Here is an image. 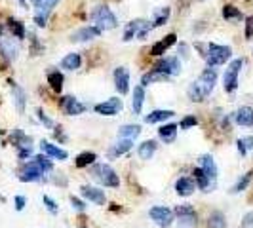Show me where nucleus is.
Instances as JSON below:
<instances>
[{
  "label": "nucleus",
  "instance_id": "obj_1",
  "mask_svg": "<svg viewBox=\"0 0 253 228\" xmlns=\"http://www.w3.org/2000/svg\"><path fill=\"white\" fill-rule=\"evenodd\" d=\"M217 82V71L213 67L202 71V75L198 76V80H194L189 88V97L190 101L194 103H202L210 97V93L213 91Z\"/></svg>",
  "mask_w": 253,
  "mask_h": 228
},
{
  "label": "nucleus",
  "instance_id": "obj_2",
  "mask_svg": "<svg viewBox=\"0 0 253 228\" xmlns=\"http://www.w3.org/2000/svg\"><path fill=\"white\" fill-rule=\"evenodd\" d=\"M208 67H219L225 65L232 55V50L228 46H219V44H208L206 51L202 53Z\"/></svg>",
  "mask_w": 253,
  "mask_h": 228
},
{
  "label": "nucleus",
  "instance_id": "obj_3",
  "mask_svg": "<svg viewBox=\"0 0 253 228\" xmlns=\"http://www.w3.org/2000/svg\"><path fill=\"white\" fill-rule=\"evenodd\" d=\"M91 177L95 179L99 185H103V187H111V189L120 187V177L116 175V171H114L109 164L93 165V167H91Z\"/></svg>",
  "mask_w": 253,
  "mask_h": 228
},
{
  "label": "nucleus",
  "instance_id": "obj_4",
  "mask_svg": "<svg viewBox=\"0 0 253 228\" xmlns=\"http://www.w3.org/2000/svg\"><path fill=\"white\" fill-rule=\"evenodd\" d=\"M91 19H93L95 27H99L101 31H111V29H114V27L118 25L116 15H114V13L111 12V8H107V6H99L97 10H93Z\"/></svg>",
  "mask_w": 253,
  "mask_h": 228
},
{
  "label": "nucleus",
  "instance_id": "obj_5",
  "mask_svg": "<svg viewBox=\"0 0 253 228\" xmlns=\"http://www.w3.org/2000/svg\"><path fill=\"white\" fill-rule=\"evenodd\" d=\"M152 29V23H147V21H143V19H135V21H131V23H127L126 29H124V42H129V40H133V38H143L149 35V31Z\"/></svg>",
  "mask_w": 253,
  "mask_h": 228
},
{
  "label": "nucleus",
  "instance_id": "obj_6",
  "mask_svg": "<svg viewBox=\"0 0 253 228\" xmlns=\"http://www.w3.org/2000/svg\"><path fill=\"white\" fill-rule=\"evenodd\" d=\"M242 65H244V59H234L232 63L228 65L225 78H223V86H225L227 93H232L234 89L238 88V75H240Z\"/></svg>",
  "mask_w": 253,
  "mask_h": 228
},
{
  "label": "nucleus",
  "instance_id": "obj_7",
  "mask_svg": "<svg viewBox=\"0 0 253 228\" xmlns=\"http://www.w3.org/2000/svg\"><path fill=\"white\" fill-rule=\"evenodd\" d=\"M44 175H46V171H44V169H42V165L38 164L37 160L33 158L31 162L23 164L19 179H21L23 183H37V181H42Z\"/></svg>",
  "mask_w": 253,
  "mask_h": 228
},
{
  "label": "nucleus",
  "instance_id": "obj_8",
  "mask_svg": "<svg viewBox=\"0 0 253 228\" xmlns=\"http://www.w3.org/2000/svg\"><path fill=\"white\" fill-rule=\"evenodd\" d=\"M149 215H151V219L156 223V227L169 228L171 223H173V215H175V213H173L171 209L164 207V205H154V207L149 209Z\"/></svg>",
  "mask_w": 253,
  "mask_h": 228
},
{
  "label": "nucleus",
  "instance_id": "obj_9",
  "mask_svg": "<svg viewBox=\"0 0 253 228\" xmlns=\"http://www.w3.org/2000/svg\"><path fill=\"white\" fill-rule=\"evenodd\" d=\"M179 219V225L185 228H194L198 225V215L194 211L192 205H177L175 211H173Z\"/></svg>",
  "mask_w": 253,
  "mask_h": 228
},
{
  "label": "nucleus",
  "instance_id": "obj_10",
  "mask_svg": "<svg viewBox=\"0 0 253 228\" xmlns=\"http://www.w3.org/2000/svg\"><path fill=\"white\" fill-rule=\"evenodd\" d=\"M12 139H13V145H15L17 151H19V158H21V160H25V158H29V156L33 154L31 137H27L21 129H15V131H13Z\"/></svg>",
  "mask_w": 253,
  "mask_h": 228
},
{
  "label": "nucleus",
  "instance_id": "obj_11",
  "mask_svg": "<svg viewBox=\"0 0 253 228\" xmlns=\"http://www.w3.org/2000/svg\"><path fill=\"white\" fill-rule=\"evenodd\" d=\"M59 0H40L37 4V12H35V23L38 27H44L48 21V15L51 13V10L55 8Z\"/></svg>",
  "mask_w": 253,
  "mask_h": 228
},
{
  "label": "nucleus",
  "instance_id": "obj_12",
  "mask_svg": "<svg viewBox=\"0 0 253 228\" xmlns=\"http://www.w3.org/2000/svg\"><path fill=\"white\" fill-rule=\"evenodd\" d=\"M122 99H118V97H111V99H107L105 103H99V105H95V113L101 114V116H116V114L122 111Z\"/></svg>",
  "mask_w": 253,
  "mask_h": 228
},
{
  "label": "nucleus",
  "instance_id": "obj_13",
  "mask_svg": "<svg viewBox=\"0 0 253 228\" xmlns=\"http://www.w3.org/2000/svg\"><path fill=\"white\" fill-rule=\"evenodd\" d=\"M154 69L168 76H175L181 73V63H179L177 57H164V59H160L158 63L154 65Z\"/></svg>",
  "mask_w": 253,
  "mask_h": 228
},
{
  "label": "nucleus",
  "instance_id": "obj_14",
  "mask_svg": "<svg viewBox=\"0 0 253 228\" xmlns=\"http://www.w3.org/2000/svg\"><path fill=\"white\" fill-rule=\"evenodd\" d=\"M114 88L120 95H126L129 89V73L126 67H118L114 71Z\"/></svg>",
  "mask_w": 253,
  "mask_h": 228
},
{
  "label": "nucleus",
  "instance_id": "obj_15",
  "mask_svg": "<svg viewBox=\"0 0 253 228\" xmlns=\"http://www.w3.org/2000/svg\"><path fill=\"white\" fill-rule=\"evenodd\" d=\"M61 107H63L65 114H69V116H78V114H82L86 111V105L80 103L78 99H75V97H63L61 99Z\"/></svg>",
  "mask_w": 253,
  "mask_h": 228
},
{
  "label": "nucleus",
  "instance_id": "obj_16",
  "mask_svg": "<svg viewBox=\"0 0 253 228\" xmlns=\"http://www.w3.org/2000/svg\"><path fill=\"white\" fill-rule=\"evenodd\" d=\"M40 151L44 152L46 156H50V158L59 160V162H63V160H67V158H69L67 151L59 149V147H55V145H51L50 141H42V143H40Z\"/></svg>",
  "mask_w": 253,
  "mask_h": 228
},
{
  "label": "nucleus",
  "instance_id": "obj_17",
  "mask_svg": "<svg viewBox=\"0 0 253 228\" xmlns=\"http://www.w3.org/2000/svg\"><path fill=\"white\" fill-rule=\"evenodd\" d=\"M82 196L88 200V202H93L95 205H105V192L101 189H95V187H82L80 189Z\"/></svg>",
  "mask_w": 253,
  "mask_h": 228
},
{
  "label": "nucleus",
  "instance_id": "obj_18",
  "mask_svg": "<svg viewBox=\"0 0 253 228\" xmlns=\"http://www.w3.org/2000/svg\"><path fill=\"white\" fill-rule=\"evenodd\" d=\"M0 53H2L8 61H13V59H17L19 48H17V44L13 42L12 38H0Z\"/></svg>",
  "mask_w": 253,
  "mask_h": 228
},
{
  "label": "nucleus",
  "instance_id": "obj_19",
  "mask_svg": "<svg viewBox=\"0 0 253 228\" xmlns=\"http://www.w3.org/2000/svg\"><path fill=\"white\" fill-rule=\"evenodd\" d=\"M101 35V29L99 27H84L80 31H76L75 35L71 37L73 42H88V40H93Z\"/></svg>",
  "mask_w": 253,
  "mask_h": 228
},
{
  "label": "nucleus",
  "instance_id": "obj_20",
  "mask_svg": "<svg viewBox=\"0 0 253 228\" xmlns=\"http://www.w3.org/2000/svg\"><path fill=\"white\" fill-rule=\"evenodd\" d=\"M202 169H204V173L208 175V179L213 183V185H217V165H215V160H213V156L211 154H204L202 156Z\"/></svg>",
  "mask_w": 253,
  "mask_h": 228
},
{
  "label": "nucleus",
  "instance_id": "obj_21",
  "mask_svg": "<svg viewBox=\"0 0 253 228\" xmlns=\"http://www.w3.org/2000/svg\"><path fill=\"white\" fill-rule=\"evenodd\" d=\"M192 175H194V181H196V187L202 190V192H211V190L215 189V185L208 179V175L204 173L202 167H194Z\"/></svg>",
  "mask_w": 253,
  "mask_h": 228
},
{
  "label": "nucleus",
  "instance_id": "obj_22",
  "mask_svg": "<svg viewBox=\"0 0 253 228\" xmlns=\"http://www.w3.org/2000/svg\"><path fill=\"white\" fill-rule=\"evenodd\" d=\"M196 190V183L189 177H181L175 181V192H177L179 196H183V198H187L190 196L192 192Z\"/></svg>",
  "mask_w": 253,
  "mask_h": 228
},
{
  "label": "nucleus",
  "instance_id": "obj_23",
  "mask_svg": "<svg viewBox=\"0 0 253 228\" xmlns=\"http://www.w3.org/2000/svg\"><path fill=\"white\" fill-rule=\"evenodd\" d=\"M175 40H177V37L175 35H168L166 38H162V40H158L154 46L151 48V55H162V53H166V50H169L173 44H175Z\"/></svg>",
  "mask_w": 253,
  "mask_h": 228
},
{
  "label": "nucleus",
  "instance_id": "obj_24",
  "mask_svg": "<svg viewBox=\"0 0 253 228\" xmlns=\"http://www.w3.org/2000/svg\"><path fill=\"white\" fill-rule=\"evenodd\" d=\"M12 91H13V103H15V109H17V113L19 114H23L25 113V103H27L25 89L21 88V86H17V84L13 82Z\"/></svg>",
  "mask_w": 253,
  "mask_h": 228
},
{
  "label": "nucleus",
  "instance_id": "obj_25",
  "mask_svg": "<svg viewBox=\"0 0 253 228\" xmlns=\"http://www.w3.org/2000/svg\"><path fill=\"white\" fill-rule=\"evenodd\" d=\"M234 120H236L238 126H244V127L253 126V109H250V107L238 109L236 114H234Z\"/></svg>",
  "mask_w": 253,
  "mask_h": 228
},
{
  "label": "nucleus",
  "instance_id": "obj_26",
  "mask_svg": "<svg viewBox=\"0 0 253 228\" xmlns=\"http://www.w3.org/2000/svg\"><path fill=\"white\" fill-rule=\"evenodd\" d=\"M133 147V139H120L118 143H114L113 147H111V151H109V156L111 158H116V156H122V154H126L129 149Z\"/></svg>",
  "mask_w": 253,
  "mask_h": 228
},
{
  "label": "nucleus",
  "instance_id": "obj_27",
  "mask_svg": "<svg viewBox=\"0 0 253 228\" xmlns=\"http://www.w3.org/2000/svg\"><path fill=\"white\" fill-rule=\"evenodd\" d=\"M141 133V126L137 124H126V126L118 127V139H133L139 137Z\"/></svg>",
  "mask_w": 253,
  "mask_h": 228
},
{
  "label": "nucleus",
  "instance_id": "obj_28",
  "mask_svg": "<svg viewBox=\"0 0 253 228\" xmlns=\"http://www.w3.org/2000/svg\"><path fill=\"white\" fill-rule=\"evenodd\" d=\"M158 149V145H156V141H145V143H141L139 149H137V154H139L141 160H151L152 156H154V152Z\"/></svg>",
  "mask_w": 253,
  "mask_h": 228
},
{
  "label": "nucleus",
  "instance_id": "obj_29",
  "mask_svg": "<svg viewBox=\"0 0 253 228\" xmlns=\"http://www.w3.org/2000/svg\"><path fill=\"white\" fill-rule=\"evenodd\" d=\"M158 137L164 143H173L175 137H177V126L175 124H166L158 129Z\"/></svg>",
  "mask_w": 253,
  "mask_h": 228
},
{
  "label": "nucleus",
  "instance_id": "obj_30",
  "mask_svg": "<svg viewBox=\"0 0 253 228\" xmlns=\"http://www.w3.org/2000/svg\"><path fill=\"white\" fill-rule=\"evenodd\" d=\"M171 116H175L173 111H152L151 114H147V116H145V122H147V124L166 122V120H168V118H171Z\"/></svg>",
  "mask_w": 253,
  "mask_h": 228
},
{
  "label": "nucleus",
  "instance_id": "obj_31",
  "mask_svg": "<svg viewBox=\"0 0 253 228\" xmlns=\"http://www.w3.org/2000/svg\"><path fill=\"white\" fill-rule=\"evenodd\" d=\"M80 65H82V57L78 53H69V55H65L63 61H61V69H65V71H76V69H80Z\"/></svg>",
  "mask_w": 253,
  "mask_h": 228
},
{
  "label": "nucleus",
  "instance_id": "obj_32",
  "mask_svg": "<svg viewBox=\"0 0 253 228\" xmlns=\"http://www.w3.org/2000/svg\"><path fill=\"white\" fill-rule=\"evenodd\" d=\"M171 76L164 75V73H160V71H156V69H152L151 73H147V75L143 76V86H149V84H154V82H166V80H169Z\"/></svg>",
  "mask_w": 253,
  "mask_h": 228
},
{
  "label": "nucleus",
  "instance_id": "obj_33",
  "mask_svg": "<svg viewBox=\"0 0 253 228\" xmlns=\"http://www.w3.org/2000/svg\"><path fill=\"white\" fill-rule=\"evenodd\" d=\"M143 101H145V89H143V86H137V88L133 89V99H131V109H133V114H141Z\"/></svg>",
  "mask_w": 253,
  "mask_h": 228
},
{
  "label": "nucleus",
  "instance_id": "obj_34",
  "mask_svg": "<svg viewBox=\"0 0 253 228\" xmlns=\"http://www.w3.org/2000/svg\"><path fill=\"white\" fill-rule=\"evenodd\" d=\"M95 160H97V154L95 152H82V154L76 156L75 165L76 167H88V165L95 164Z\"/></svg>",
  "mask_w": 253,
  "mask_h": 228
},
{
  "label": "nucleus",
  "instance_id": "obj_35",
  "mask_svg": "<svg viewBox=\"0 0 253 228\" xmlns=\"http://www.w3.org/2000/svg\"><path fill=\"white\" fill-rule=\"evenodd\" d=\"M208 228H227V219L221 211H213L208 217Z\"/></svg>",
  "mask_w": 253,
  "mask_h": 228
},
{
  "label": "nucleus",
  "instance_id": "obj_36",
  "mask_svg": "<svg viewBox=\"0 0 253 228\" xmlns=\"http://www.w3.org/2000/svg\"><path fill=\"white\" fill-rule=\"evenodd\" d=\"M252 179H253V171H248V173H246V175H244V177H242L240 181L230 189V192H232V194H240V192H244V190L250 187Z\"/></svg>",
  "mask_w": 253,
  "mask_h": 228
},
{
  "label": "nucleus",
  "instance_id": "obj_37",
  "mask_svg": "<svg viewBox=\"0 0 253 228\" xmlns=\"http://www.w3.org/2000/svg\"><path fill=\"white\" fill-rule=\"evenodd\" d=\"M48 84L51 86L53 91H61L63 89V75L59 71H53L48 75Z\"/></svg>",
  "mask_w": 253,
  "mask_h": 228
},
{
  "label": "nucleus",
  "instance_id": "obj_38",
  "mask_svg": "<svg viewBox=\"0 0 253 228\" xmlns=\"http://www.w3.org/2000/svg\"><path fill=\"white\" fill-rule=\"evenodd\" d=\"M223 17H225L227 21H240L242 12L236 8V6H230V4H227V6L223 8Z\"/></svg>",
  "mask_w": 253,
  "mask_h": 228
},
{
  "label": "nucleus",
  "instance_id": "obj_39",
  "mask_svg": "<svg viewBox=\"0 0 253 228\" xmlns=\"http://www.w3.org/2000/svg\"><path fill=\"white\" fill-rule=\"evenodd\" d=\"M168 17H169V8H158V10H154L152 27H162L168 21Z\"/></svg>",
  "mask_w": 253,
  "mask_h": 228
},
{
  "label": "nucleus",
  "instance_id": "obj_40",
  "mask_svg": "<svg viewBox=\"0 0 253 228\" xmlns=\"http://www.w3.org/2000/svg\"><path fill=\"white\" fill-rule=\"evenodd\" d=\"M10 23V31H12V35L15 38H25V27H23V23L21 21H17V19H10L8 21Z\"/></svg>",
  "mask_w": 253,
  "mask_h": 228
},
{
  "label": "nucleus",
  "instance_id": "obj_41",
  "mask_svg": "<svg viewBox=\"0 0 253 228\" xmlns=\"http://www.w3.org/2000/svg\"><path fill=\"white\" fill-rule=\"evenodd\" d=\"M238 152H240L242 156H246L250 149H253V135L252 137H244V139H238Z\"/></svg>",
  "mask_w": 253,
  "mask_h": 228
},
{
  "label": "nucleus",
  "instance_id": "obj_42",
  "mask_svg": "<svg viewBox=\"0 0 253 228\" xmlns=\"http://www.w3.org/2000/svg\"><path fill=\"white\" fill-rule=\"evenodd\" d=\"M42 202H44V205H46V209L50 211L51 215H57V213H59V207H57V203L53 202V200H51L50 196H46V194H44V196H42Z\"/></svg>",
  "mask_w": 253,
  "mask_h": 228
},
{
  "label": "nucleus",
  "instance_id": "obj_43",
  "mask_svg": "<svg viewBox=\"0 0 253 228\" xmlns=\"http://www.w3.org/2000/svg\"><path fill=\"white\" fill-rule=\"evenodd\" d=\"M196 124H198L196 116H187V118H183V120H181L179 127H181V129H189V127H194Z\"/></svg>",
  "mask_w": 253,
  "mask_h": 228
},
{
  "label": "nucleus",
  "instance_id": "obj_44",
  "mask_svg": "<svg viewBox=\"0 0 253 228\" xmlns=\"http://www.w3.org/2000/svg\"><path fill=\"white\" fill-rule=\"evenodd\" d=\"M253 38V15H250L246 19V40H252Z\"/></svg>",
  "mask_w": 253,
  "mask_h": 228
},
{
  "label": "nucleus",
  "instance_id": "obj_45",
  "mask_svg": "<svg viewBox=\"0 0 253 228\" xmlns=\"http://www.w3.org/2000/svg\"><path fill=\"white\" fill-rule=\"evenodd\" d=\"M242 228H253V211L244 215V219H242Z\"/></svg>",
  "mask_w": 253,
  "mask_h": 228
},
{
  "label": "nucleus",
  "instance_id": "obj_46",
  "mask_svg": "<svg viewBox=\"0 0 253 228\" xmlns=\"http://www.w3.org/2000/svg\"><path fill=\"white\" fill-rule=\"evenodd\" d=\"M37 113H38V120H40L44 126H46V127H53V122H51V120L48 118V116H46V114L42 113V109H38Z\"/></svg>",
  "mask_w": 253,
  "mask_h": 228
},
{
  "label": "nucleus",
  "instance_id": "obj_47",
  "mask_svg": "<svg viewBox=\"0 0 253 228\" xmlns=\"http://www.w3.org/2000/svg\"><path fill=\"white\" fill-rule=\"evenodd\" d=\"M13 203H15V211H23V209H25L27 200L23 198V196H15V200H13Z\"/></svg>",
  "mask_w": 253,
  "mask_h": 228
},
{
  "label": "nucleus",
  "instance_id": "obj_48",
  "mask_svg": "<svg viewBox=\"0 0 253 228\" xmlns=\"http://www.w3.org/2000/svg\"><path fill=\"white\" fill-rule=\"evenodd\" d=\"M71 203H73V207H75L76 211H84V209H86L84 202H82V200H78V198H75V196H71Z\"/></svg>",
  "mask_w": 253,
  "mask_h": 228
},
{
  "label": "nucleus",
  "instance_id": "obj_49",
  "mask_svg": "<svg viewBox=\"0 0 253 228\" xmlns=\"http://www.w3.org/2000/svg\"><path fill=\"white\" fill-rule=\"evenodd\" d=\"M31 2H33V4H35V6H37L38 2H40V0H31Z\"/></svg>",
  "mask_w": 253,
  "mask_h": 228
},
{
  "label": "nucleus",
  "instance_id": "obj_50",
  "mask_svg": "<svg viewBox=\"0 0 253 228\" xmlns=\"http://www.w3.org/2000/svg\"><path fill=\"white\" fill-rule=\"evenodd\" d=\"M19 2H21V4H23V6H27V2H25V0H19Z\"/></svg>",
  "mask_w": 253,
  "mask_h": 228
}]
</instances>
